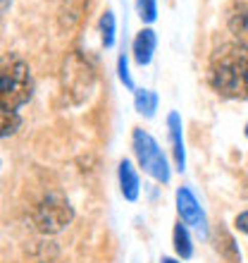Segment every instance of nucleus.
<instances>
[{
  "label": "nucleus",
  "instance_id": "f257e3e1",
  "mask_svg": "<svg viewBox=\"0 0 248 263\" xmlns=\"http://www.w3.org/2000/svg\"><path fill=\"white\" fill-rule=\"evenodd\" d=\"M210 84L224 98L248 101V48L224 43L210 58Z\"/></svg>",
  "mask_w": 248,
  "mask_h": 263
},
{
  "label": "nucleus",
  "instance_id": "f03ea898",
  "mask_svg": "<svg viewBox=\"0 0 248 263\" xmlns=\"http://www.w3.org/2000/svg\"><path fill=\"white\" fill-rule=\"evenodd\" d=\"M31 93H34V77L29 65L14 53L0 58V103L14 110L29 103Z\"/></svg>",
  "mask_w": 248,
  "mask_h": 263
},
{
  "label": "nucleus",
  "instance_id": "7ed1b4c3",
  "mask_svg": "<svg viewBox=\"0 0 248 263\" xmlns=\"http://www.w3.org/2000/svg\"><path fill=\"white\" fill-rule=\"evenodd\" d=\"M72 218H74V208L57 192L43 196L31 213V222L41 235H57L72 222Z\"/></svg>",
  "mask_w": 248,
  "mask_h": 263
},
{
  "label": "nucleus",
  "instance_id": "20e7f679",
  "mask_svg": "<svg viewBox=\"0 0 248 263\" xmlns=\"http://www.w3.org/2000/svg\"><path fill=\"white\" fill-rule=\"evenodd\" d=\"M131 141H134V153H136L138 163H141L146 173L151 175L153 180L162 182V184L170 182V165H167V158L162 148L158 146V141L143 129H134Z\"/></svg>",
  "mask_w": 248,
  "mask_h": 263
},
{
  "label": "nucleus",
  "instance_id": "39448f33",
  "mask_svg": "<svg viewBox=\"0 0 248 263\" xmlns=\"http://www.w3.org/2000/svg\"><path fill=\"white\" fill-rule=\"evenodd\" d=\"M65 86L69 89V93H79L76 101H84L93 86V69L79 55H72L65 65Z\"/></svg>",
  "mask_w": 248,
  "mask_h": 263
},
{
  "label": "nucleus",
  "instance_id": "423d86ee",
  "mask_svg": "<svg viewBox=\"0 0 248 263\" xmlns=\"http://www.w3.org/2000/svg\"><path fill=\"white\" fill-rule=\"evenodd\" d=\"M177 211H179V218L186 222V225L196 228L200 235L208 232L205 213H203V208L198 206V201H196L191 189H186V187L177 189Z\"/></svg>",
  "mask_w": 248,
  "mask_h": 263
},
{
  "label": "nucleus",
  "instance_id": "0eeeda50",
  "mask_svg": "<svg viewBox=\"0 0 248 263\" xmlns=\"http://www.w3.org/2000/svg\"><path fill=\"white\" fill-rule=\"evenodd\" d=\"M167 127H170V139H172V153H174L177 170H184L186 167V151H184V137H181V118L177 112H170Z\"/></svg>",
  "mask_w": 248,
  "mask_h": 263
},
{
  "label": "nucleus",
  "instance_id": "6e6552de",
  "mask_svg": "<svg viewBox=\"0 0 248 263\" xmlns=\"http://www.w3.org/2000/svg\"><path fill=\"white\" fill-rule=\"evenodd\" d=\"M155 31L153 29H141L138 36L134 39V58H136L138 65H148L153 60V53H155Z\"/></svg>",
  "mask_w": 248,
  "mask_h": 263
},
{
  "label": "nucleus",
  "instance_id": "1a4fd4ad",
  "mask_svg": "<svg viewBox=\"0 0 248 263\" xmlns=\"http://www.w3.org/2000/svg\"><path fill=\"white\" fill-rule=\"evenodd\" d=\"M119 189H122V196L127 201L138 199V175L129 160L119 163Z\"/></svg>",
  "mask_w": 248,
  "mask_h": 263
},
{
  "label": "nucleus",
  "instance_id": "9d476101",
  "mask_svg": "<svg viewBox=\"0 0 248 263\" xmlns=\"http://www.w3.org/2000/svg\"><path fill=\"white\" fill-rule=\"evenodd\" d=\"M229 27H232L234 36L239 39V43H241L243 48H248V10L246 7H239V10L232 14Z\"/></svg>",
  "mask_w": 248,
  "mask_h": 263
},
{
  "label": "nucleus",
  "instance_id": "9b49d317",
  "mask_svg": "<svg viewBox=\"0 0 248 263\" xmlns=\"http://www.w3.org/2000/svg\"><path fill=\"white\" fill-rule=\"evenodd\" d=\"M174 251H177V256L181 258H191L193 256V244H191V237H189V230L186 225L177 222L174 225Z\"/></svg>",
  "mask_w": 248,
  "mask_h": 263
},
{
  "label": "nucleus",
  "instance_id": "f8f14e48",
  "mask_svg": "<svg viewBox=\"0 0 248 263\" xmlns=\"http://www.w3.org/2000/svg\"><path fill=\"white\" fill-rule=\"evenodd\" d=\"M136 110L146 118H153L155 110H158V93L155 91H148V89H136Z\"/></svg>",
  "mask_w": 248,
  "mask_h": 263
},
{
  "label": "nucleus",
  "instance_id": "ddd939ff",
  "mask_svg": "<svg viewBox=\"0 0 248 263\" xmlns=\"http://www.w3.org/2000/svg\"><path fill=\"white\" fill-rule=\"evenodd\" d=\"M19 115H17V110H12V108H7V105L0 103V139L10 137V134H14V132L19 129Z\"/></svg>",
  "mask_w": 248,
  "mask_h": 263
},
{
  "label": "nucleus",
  "instance_id": "4468645a",
  "mask_svg": "<svg viewBox=\"0 0 248 263\" xmlns=\"http://www.w3.org/2000/svg\"><path fill=\"white\" fill-rule=\"evenodd\" d=\"M217 251H220L222 256H227L232 263H239V258H241V254H239V247L234 244L232 235H227L224 230H220V232H217Z\"/></svg>",
  "mask_w": 248,
  "mask_h": 263
},
{
  "label": "nucleus",
  "instance_id": "2eb2a0df",
  "mask_svg": "<svg viewBox=\"0 0 248 263\" xmlns=\"http://www.w3.org/2000/svg\"><path fill=\"white\" fill-rule=\"evenodd\" d=\"M100 36H103V46L110 48L115 43V14L108 10V12L100 17Z\"/></svg>",
  "mask_w": 248,
  "mask_h": 263
},
{
  "label": "nucleus",
  "instance_id": "dca6fc26",
  "mask_svg": "<svg viewBox=\"0 0 248 263\" xmlns=\"http://www.w3.org/2000/svg\"><path fill=\"white\" fill-rule=\"evenodd\" d=\"M136 10H138V17L146 24H153V22L158 20V5H155V0H136Z\"/></svg>",
  "mask_w": 248,
  "mask_h": 263
},
{
  "label": "nucleus",
  "instance_id": "f3484780",
  "mask_svg": "<svg viewBox=\"0 0 248 263\" xmlns=\"http://www.w3.org/2000/svg\"><path fill=\"white\" fill-rule=\"evenodd\" d=\"M117 72H119V82H122L127 89H134V82H131V77H129V65H127V55H119Z\"/></svg>",
  "mask_w": 248,
  "mask_h": 263
},
{
  "label": "nucleus",
  "instance_id": "a211bd4d",
  "mask_svg": "<svg viewBox=\"0 0 248 263\" xmlns=\"http://www.w3.org/2000/svg\"><path fill=\"white\" fill-rule=\"evenodd\" d=\"M236 228L241 230L243 235H248V211H246V213H241L239 218H236Z\"/></svg>",
  "mask_w": 248,
  "mask_h": 263
},
{
  "label": "nucleus",
  "instance_id": "6ab92c4d",
  "mask_svg": "<svg viewBox=\"0 0 248 263\" xmlns=\"http://www.w3.org/2000/svg\"><path fill=\"white\" fill-rule=\"evenodd\" d=\"M7 5H10V0H0V14H3V10H5Z\"/></svg>",
  "mask_w": 248,
  "mask_h": 263
},
{
  "label": "nucleus",
  "instance_id": "aec40b11",
  "mask_svg": "<svg viewBox=\"0 0 248 263\" xmlns=\"http://www.w3.org/2000/svg\"><path fill=\"white\" fill-rule=\"evenodd\" d=\"M160 263H177V261H174V258H162Z\"/></svg>",
  "mask_w": 248,
  "mask_h": 263
},
{
  "label": "nucleus",
  "instance_id": "412c9836",
  "mask_svg": "<svg viewBox=\"0 0 248 263\" xmlns=\"http://www.w3.org/2000/svg\"><path fill=\"white\" fill-rule=\"evenodd\" d=\"M246 137H248V125H246Z\"/></svg>",
  "mask_w": 248,
  "mask_h": 263
}]
</instances>
